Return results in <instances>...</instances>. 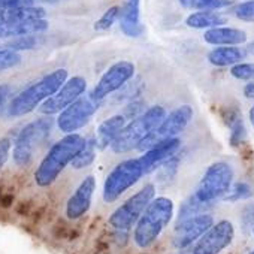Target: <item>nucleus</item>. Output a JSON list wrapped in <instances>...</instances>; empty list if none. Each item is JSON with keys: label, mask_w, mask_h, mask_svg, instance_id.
<instances>
[{"label": "nucleus", "mask_w": 254, "mask_h": 254, "mask_svg": "<svg viewBox=\"0 0 254 254\" xmlns=\"http://www.w3.org/2000/svg\"><path fill=\"white\" fill-rule=\"evenodd\" d=\"M85 138L78 133H67L57 141L35 171V183L39 187H50L60 174L70 165L75 154L84 145Z\"/></svg>", "instance_id": "f257e3e1"}, {"label": "nucleus", "mask_w": 254, "mask_h": 254, "mask_svg": "<svg viewBox=\"0 0 254 254\" xmlns=\"http://www.w3.org/2000/svg\"><path fill=\"white\" fill-rule=\"evenodd\" d=\"M67 79V70L66 69H56L45 76H42L39 81L33 82L23 91H20L15 97L11 99L8 105V115L9 117H24L30 112H33L39 105L47 100L51 94H54L60 85Z\"/></svg>", "instance_id": "f03ea898"}, {"label": "nucleus", "mask_w": 254, "mask_h": 254, "mask_svg": "<svg viewBox=\"0 0 254 254\" xmlns=\"http://www.w3.org/2000/svg\"><path fill=\"white\" fill-rule=\"evenodd\" d=\"M174 217V202L169 197H154L135 224L133 239L139 248L151 247Z\"/></svg>", "instance_id": "7ed1b4c3"}, {"label": "nucleus", "mask_w": 254, "mask_h": 254, "mask_svg": "<svg viewBox=\"0 0 254 254\" xmlns=\"http://www.w3.org/2000/svg\"><path fill=\"white\" fill-rule=\"evenodd\" d=\"M165 115H166V109L160 105H154L148 108L141 115L124 124L118 136L111 144V150L115 154H126L138 148L142 139L148 136L162 123Z\"/></svg>", "instance_id": "20e7f679"}, {"label": "nucleus", "mask_w": 254, "mask_h": 254, "mask_svg": "<svg viewBox=\"0 0 254 254\" xmlns=\"http://www.w3.org/2000/svg\"><path fill=\"white\" fill-rule=\"evenodd\" d=\"M233 168L227 162H214L206 168L193 196L211 208L215 202L224 197L233 183Z\"/></svg>", "instance_id": "39448f33"}, {"label": "nucleus", "mask_w": 254, "mask_h": 254, "mask_svg": "<svg viewBox=\"0 0 254 254\" xmlns=\"http://www.w3.org/2000/svg\"><path fill=\"white\" fill-rule=\"evenodd\" d=\"M144 175H147V172L139 157L120 162L108 174L103 183V200L106 203L115 202L123 193L133 187Z\"/></svg>", "instance_id": "423d86ee"}, {"label": "nucleus", "mask_w": 254, "mask_h": 254, "mask_svg": "<svg viewBox=\"0 0 254 254\" xmlns=\"http://www.w3.org/2000/svg\"><path fill=\"white\" fill-rule=\"evenodd\" d=\"M51 129L53 121L50 115L47 118L33 120L23 127L12 150V159L17 166H27L32 162L36 148L47 139Z\"/></svg>", "instance_id": "0eeeda50"}, {"label": "nucleus", "mask_w": 254, "mask_h": 254, "mask_svg": "<svg viewBox=\"0 0 254 254\" xmlns=\"http://www.w3.org/2000/svg\"><path fill=\"white\" fill-rule=\"evenodd\" d=\"M193 108L190 105H181L175 108L172 112L166 114L162 123L156 127V129L142 139V142L138 145L139 151H147L148 148L157 145L159 142H163L171 138H177L180 133L186 130V127L193 120Z\"/></svg>", "instance_id": "6e6552de"}, {"label": "nucleus", "mask_w": 254, "mask_h": 254, "mask_svg": "<svg viewBox=\"0 0 254 254\" xmlns=\"http://www.w3.org/2000/svg\"><path fill=\"white\" fill-rule=\"evenodd\" d=\"M156 196V187L153 184H145L139 191L130 196L126 202H123L109 217V224L120 230L127 232L130 230L136 221L139 220L144 209Z\"/></svg>", "instance_id": "1a4fd4ad"}, {"label": "nucleus", "mask_w": 254, "mask_h": 254, "mask_svg": "<svg viewBox=\"0 0 254 254\" xmlns=\"http://www.w3.org/2000/svg\"><path fill=\"white\" fill-rule=\"evenodd\" d=\"M99 108V100H96L91 93L79 96L75 102L59 112L57 127L63 133H75L91 120Z\"/></svg>", "instance_id": "9d476101"}, {"label": "nucleus", "mask_w": 254, "mask_h": 254, "mask_svg": "<svg viewBox=\"0 0 254 254\" xmlns=\"http://www.w3.org/2000/svg\"><path fill=\"white\" fill-rule=\"evenodd\" d=\"M135 72H136V67L132 62L129 60L115 62L100 76V79L97 81V84L94 85L91 91V96L99 102L103 100L109 94L118 91L124 84L132 81L135 76Z\"/></svg>", "instance_id": "9b49d317"}, {"label": "nucleus", "mask_w": 254, "mask_h": 254, "mask_svg": "<svg viewBox=\"0 0 254 254\" xmlns=\"http://www.w3.org/2000/svg\"><path fill=\"white\" fill-rule=\"evenodd\" d=\"M235 238V227L229 220L214 223L190 248L191 254H220Z\"/></svg>", "instance_id": "f8f14e48"}, {"label": "nucleus", "mask_w": 254, "mask_h": 254, "mask_svg": "<svg viewBox=\"0 0 254 254\" xmlns=\"http://www.w3.org/2000/svg\"><path fill=\"white\" fill-rule=\"evenodd\" d=\"M87 90V81L82 76H72L66 79L60 88L39 105V112L44 115H54L75 102Z\"/></svg>", "instance_id": "ddd939ff"}, {"label": "nucleus", "mask_w": 254, "mask_h": 254, "mask_svg": "<svg viewBox=\"0 0 254 254\" xmlns=\"http://www.w3.org/2000/svg\"><path fill=\"white\" fill-rule=\"evenodd\" d=\"M212 224L214 217L209 212H202L178 221L174 232V247L178 250L190 248Z\"/></svg>", "instance_id": "4468645a"}, {"label": "nucleus", "mask_w": 254, "mask_h": 254, "mask_svg": "<svg viewBox=\"0 0 254 254\" xmlns=\"http://www.w3.org/2000/svg\"><path fill=\"white\" fill-rule=\"evenodd\" d=\"M94 190H96V178L93 175L85 177L66 203V215L69 220H78L88 212Z\"/></svg>", "instance_id": "2eb2a0df"}, {"label": "nucleus", "mask_w": 254, "mask_h": 254, "mask_svg": "<svg viewBox=\"0 0 254 254\" xmlns=\"http://www.w3.org/2000/svg\"><path fill=\"white\" fill-rule=\"evenodd\" d=\"M120 30L129 38H139L144 33L141 23V0H124L120 8Z\"/></svg>", "instance_id": "dca6fc26"}, {"label": "nucleus", "mask_w": 254, "mask_h": 254, "mask_svg": "<svg viewBox=\"0 0 254 254\" xmlns=\"http://www.w3.org/2000/svg\"><path fill=\"white\" fill-rule=\"evenodd\" d=\"M180 148H181V139L177 136V138H171L163 142H159L157 145L144 151V154L139 159L145 168V172L150 174L154 169H157L165 160H168L169 157L177 154Z\"/></svg>", "instance_id": "f3484780"}, {"label": "nucleus", "mask_w": 254, "mask_h": 254, "mask_svg": "<svg viewBox=\"0 0 254 254\" xmlns=\"http://www.w3.org/2000/svg\"><path fill=\"white\" fill-rule=\"evenodd\" d=\"M50 23L45 18L32 20V21H18V23H0V39H15L21 36L36 35L47 32Z\"/></svg>", "instance_id": "a211bd4d"}, {"label": "nucleus", "mask_w": 254, "mask_h": 254, "mask_svg": "<svg viewBox=\"0 0 254 254\" xmlns=\"http://www.w3.org/2000/svg\"><path fill=\"white\" fill-rule=\"evenodd\" d=\"M247 38H248V35L242 29L224 27V26L208 29L203 33V41L206 44L215 45V47H221V45H241V44L247 42Z\"/></svg>", "instance_id": "6ab92c4d"}, {"label": "nucleus", "mask_w": 254, "mask_h": 254, "mask_svg": "<svg viewBox=\"0 0 254 254\" xmlns=\"http://www.w3.org/2000/svg\"><path fill=\"white\" fill-rule=\"evenodd\" d=\"M126 117L123 114H117L112 115L109 118H106L105 121H102L96 130L94 139L97 144L99 150H105L108 147H111V144L114 142V139L118 136V133L121 132V129L126 124Z\"/></svg>", "instance_id": "aec40b11"}, {"label": "nucleus", "mask_w": 254, "mask_h": 254, "mask_svg": "<svg viewBox=\"0 0 254 254\" xmlns=\"http://www.w3.org/2000/svg\"><path fill=\"white\" fill-rule=\"evenodd\" d=\"M247 56V51L239 48L238 45H221L211 50L206 56L209 64L215 67H226L233 66L239 62H242Z\"/></svg>", "instance_id": "412c9836"}, {"label": "nucleus", "mask_w": 254, "mask_h": 254, "mask_svg": "<svg viewBox=\"0 0 254 254\" xmlns=\"http://www.w3.org/2000/svg\"><path fill=\"white\" fill-rule=\"evenodd\" d=\"M47 11L41 6L27 5L11 9H0V23H18V21H32L45 18Z\"/></svg>", "instance_id": "4be33fe9"}, {"label": "nucleus", "mask_w": 254, "mask_h": 254, "mask_svg": "<svg viewBox=\"0 0 254 254\" xmlns=\"http://www.w3.org/2000/svg\"><path fill=\"white\" fill-rule=\"evenodd\" d=\"M227 23V17L220 14L218 11H194L186 18V26L190 29L202 30L212 29L218 26H224Z\"/></svg>", "instance_id": "5701e85b"}, {"label": "nucleus", "mask_w": 254, "mask_h": 254, "mask_svg": "<svg viewBox=\"0 0 254 254\" xmlns=\"http://www.w3.org/2000/svg\"><path fill=\"white\" fill-rule=\"evenodd\" d=\"M224 123L229 127V141L232 147H239L241 144L245 142L247 139V127H245V121L242 118V114L239 112L238 108L229 109L224 114Z\"/></svg>", "instance_id": "b1692460"}, {"label": "nucleus", "mask_w": 254, "mask_h": 254, "mask_svg": "<svg viewBox=\"0 0 254 254\" xmlns=\"http://www.w3.org/2000/svg\"><path fill=\"white\" fill-rule=\"evenodd\" d=\"M97 150H99V148H97V144H96L94 136L85 139L84 145L79 148V151H78V153L75 154V157L72 159L70 166H72L73 169H76V171H81V169H84V168H88V166L94 162Z\"/></svg>", "instance_id": "393cba45"}, {"label": "nucleus", "mask_w": 254, "mask_h": 254, "mask_svg": "<svg viewBox=\"0 0 254 254\" xmlns=\"http://www.w3.org/2000/svg\"><path fill=\"white\" fill-rule=\"evenodd\" d=\"M180 5L191 11H218L233 5V0H178Z\"/></svg>", "instance_id": "a878e982"}, {"label": "nucleus", "mask_w": 254, "mask_h": 254, "mask_svg": "<svg viewBox=\"0 0 254 254\" xmlns=\"http://www.w3.org/2000/svg\"><path fill=\"white\" fill-rule=\"evenodd\" d=\"M253 196V189L248 183L244 181H238V183H232L230 189L227 190V193L224 194V200L227 202H238V200H245L250 199Z\"/></svg>", "instance_id": "bb28decb"}, {"label": "nucleus", "mask_w": 254, "mask_h": 254, "mask_svg": "<svg viewBox=\"0 0 254 254\" xmlns=\"http://www.w3.org/2000/svg\"><path fill=\"white\" fill-rule=\"evenodd\" d=\"M23 62V57L18 51L12 48H0V72L12 69Z\"/></svg>", "instance_id": "cd10ccee"}, {"label": "nucleus", "mask_w": 254, "mask_h": 254, "mask_svg": "<svg viewBox=\"0 0 254 254\" xmlns=\"http://www.w3.org/2000/svg\"><path fill=\"white\" fill-rule=\"evenodd\" d=\"M118 17H120V6L115 5V6H111L109 9L105 11V14L94 23V30L96 32H105V30H109L115 21H118Z\"/></svg>", "instance_id": "c85d7f7f"}, {"label": "nucleus", "mask_w": 254, "mask_h": 254, "mask_svg": "<svg viewBox=\"0 0 254 254\" xmlns=\"http://www.w3.org/2000/svg\"><path fill=\"white\" fill-rule=\"evenodd\" d=\"M230 75L239 81H254V63H236L230 66Z\"/></svg>", "instance_id": "c756f323"}, {"label": "nucleus", "mask_w": 254, "mask_h": 254, "mask_svg": "<svg viewBox=\"0 0 254 254\" xmlns=\"http://www.w3.org/2000/svg\"><path fill=\"white\" fill-rule=\"evenodd\" d=\"M232 12L241 21H247V23L254 21V0H247V2H241L235 5Z\"/></svg>", "instance_id": "7c9ffc66"}, {"label": "nucleus", "mask_w": 254, "mask_h": 254, "mask_svg": "<svg viewBox=\"0 0 254 254\" xmlns=\"http://www.w3.org/2000/svg\"><path fill=\"white\" fill-rule=\"evenodd\" d=\"M241 227L245 235L254 227V199L250 200L241 211Z\"/></svg>", "instance_id": "2f4dec72"}, {"label": "nucleus", "mask_w": 254, "mask_h": 254, "mask_svg": "<svg viewBox=\"0 0 254 254\" xmlns=\"http://www.w3.org/2000/svg\"><path fill=\"white\" fill-rule=\"evenodd\" d=\"M38 41L36 38H33V35L29 36H21V38H15L14 42L9 45V48L15 50V51H23V50H33L36 47Z\"/></svg>", "instance_id": "473e14b6"}, {"label": "nucleus", "mask_w": 254, "mask_h": 254, "mask_svg": "<svg viewBox=\"0 0 254 254\" xmlns=\"http://www.w3.org/2000/svg\"><path fill=\"white\" fill-rule=\"evenodd\" d=\"M144 103L141 102V100H132L129 105L126 106V109H124V117H126V120L129 118V120H133V118H136L138 115H141L142 112H144Z\"/></svg>", "instance_id": "72a5a7b5"}, {"label": "nucleus", "mask_w": 254, "mask_h": 254, "mask_svg": "<svg viewBox=\"0 0 254 254\" xmlns=\"http://www.w3.org/2000/svg\"><path fill=\"white\" fill-rule=\"evenodd\" d=\"M11 148H12V144L8 138H0V171H2V168L5 166L9 157Z\"/></svg>", "instance_id": "f704fd0d"}, {"label": "nucleus", "mask_w": 254, "mask_h": 254, "mask_svg": "<svg viewBox=\"0 0 254 254\" xmlns=\"http://www.w3.org/2000/svg\"><path fill=\"white\" fill-rule=\"evenodd\" d=\"M9 94H11V87L8 84H0V109L6 103Z\"/></svg>", "instance_id": "c9c22d12"}, {"label": "nucleus", "mask_w": 254, "mask_h": 254, "mask_svg": "<svg viewBox=\"0 0 254 254\" xmlns=\"http://www.w3.org/2000/svg\"><path fill=\"white\" fill-rule=\"evenodd\" d=\"M242 93H244V96H245L247 99L254 100V81H248V82L245 84Z\"/></svg>", "instance_id": "e433bc0d"}, {"label": "nucleus", "mask_w": 254, "mask_h": 254, "mask_svg": "<svg viewBox=\"0 0 254 254\" xmlns=\"http://www.w3.org/2000/svg\"><path fill=\"white\" fill-rule=\"evenodd\" d=\"M248 120H250V124L254 127V105L250 108V111H248Z\"/></svg>", "instance_id": "4c0bfd02"}, {"label": "nucleus", "mask_w": 254, "mask_h": 254, "mask_svg": "<svg viewBox=\"0 0 254 254\" xmlns=\"http://www.w3.org/2000/svg\"><path fill=\"white\" fill-rule=\"evenodd\" d=\"M32 2H42V3H56V2H60V0H32Z\"/></svg>", "instance_id": "58836bf2"}, {"label": "nucleus", "mask_w": 254, "mask_h": 254, "mask_svg": "<svg viewBox=\"0 0 254 254\" xmlns=\"http://www.w3.org/2000/svg\"><path fill=\"white\" fill-rule=\"evenodd\" d=\"M245 51H247V53H250V54H254V41L248 45V48H247Z\"/></svg>", "instance_id": "ea45409f"}, {"label": "nucleus", "mask_w": 254, "mask_h": 254, "mask_svg": "<svg viewBox=\"0 0 254 254\" xmlns=\"http://www.w3.org/2000/svg\"><path fill=\"white\" fill-rule=\"evenodd\" d=\"M181 254H191V253H190V250H187V251H184V253H181Z\"/></svg>", "instance_id": "a19ab883"}, {"label": "nucleus", "mask_w": 254, "mask_h": 254, "mask_svg": "<svg viewBox=\"0 0 254 254\" xmlns=\"http://www.w3.org/2000/svg\"><path fill=\"white\" fill-rule=\"evenodd\" d=\"M248 254H254V250H251V251H250Z\"/></svg>", "instance_id": "79ce46f5"}, {"label": "nucleus", "mask_w": 254, "mask_h": 254, "mask_svg": "<svg viewBox=\"0 0 254 254\" xmlns=\"http://www.w3.org/2000/svg\"><path fill=\"white\" fill-rule=\"evenodd\" d=\"M251 232H253V235H254V227H253V230H251Z\"/></svg>", "instance_id": "37998d69"}]
</instances>
